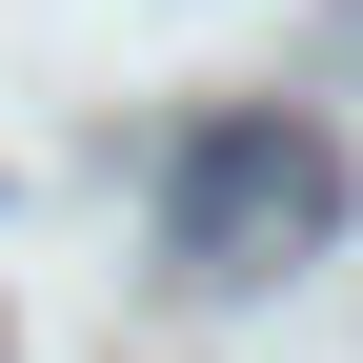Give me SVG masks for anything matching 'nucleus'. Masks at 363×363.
Here are the masks:
<instances>
[{
  "instance_id": "1",
  "label": "nucleus",
  "mask_w": 363,
  "mask_h": 363,
  "mask_svg": "<svg viewBox=\"0 0 363 363\" xmlns=\"http://www.w3.org/2000/svg\"><path fill=\"white\" fill-rule=\"evenodd\" d=\"M323 242H343V142L323 121H283V101L182 121V162H162V262L182 283H283Z\"/></svg>"
}]
</instances>
